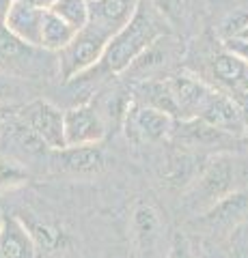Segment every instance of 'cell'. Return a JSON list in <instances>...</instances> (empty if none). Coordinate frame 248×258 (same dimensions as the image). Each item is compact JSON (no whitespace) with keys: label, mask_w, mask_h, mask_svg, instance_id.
<instances>
[{"label":"cell","mask_w":248,"mask_h":258,"mask_svg":"<svg viewBox=\"0 0 248 258\" xmlns=\"http://www.w3.org/2000/svg\"><path fill=\"white\" fill-rule=\"evenodd\" d=\"M76 35L74 28H69L61 18H57L54 13L45 11L41 20V39H39V47H43L47 52H61L65 47L71 37Z\"/></svg>","instance_id":"cell-15"},{"label":"cell","mask_w":248,"mask_h":258,"mask_svg":"<svg viewBox=\"0 0 248 258\" xmlns=\"http://www.w3.org/2000/svg\"><path fill=\"white\" fill-rule=\"evenodd\" d=\"M30 134L52 151L65 149V132H63V112L47 101L35 103L28 114Z\"/></svg>","instance_id":"cell-8"},{"label":"cell","mask_w":248,"mask_h":258,"mask_svg":"<svg viewBox=\"0 0 248 258\" xmlns=\"http://www.w3.org/2000/svg\"><path fill=\"white\" fill-rule=\"evenodd\" d=\"M173 116L156 108L132 103L125 114V134L134 142H160L171 134Z\"/></svg>","instance_id":"cell-5"},{"label":"cell","mask_w":248,"mask_h":258,"mask_svg":"<svg viewBox=\"0 0 248 258\" xmlns=\"http://www.w3.org/2000/svg\"><path fill=\"white\" fill-rule=\"evenodd\" d=\"M166 258H192L190 254V247L186 243V239H183L181 235H175L173 239V245H171V252Z\"/></svg>","instance_id":"cell-23"},{"label":"cell","mask_w":248,"mask_h":258,"mask_svg":"<svg viewBox=\"0 0 248 258\" xmlns=\"http://www.w3.org/2000/svg\"><path fill=\"white\" fill-rule=\"evenodd\" d=\"M225 50L231 52L233 56H237L242 62L248 64V41H244V39H237V37H231V39H225Z\"/></svg>","instance_id":"cell-22"},{"label":"cell","mask_w":248,"mask_h":258,"mask_svg":"<svg viewBox=\"0 0 248 258\" xmlns=\"http://www.w3.org/2000/svg\"><path fill=\"white\" fill-rule=\"evenodd\" d=\"M140 0H91L89 3V26L113 39L119 30L132 22L138 11Z\"/></svg>","instance_id":"cell-6"},{"label":"cell","mask_w":248,"mask_h":258,"mask_svg":"<svg viewBox=\"0 0 248 258\" xmlns=\"http://www.w3.org/2000/svg\"><path fill=\"white\" fill-rule=\"evenodd\" d=\"M140 95H142V106L156 108L160 112H166L173 118H177V110H175V101L166 80H147V82H142Z\"/></svg>","instance_id":"cell-17"},{"label":"cell","mask_w":248,"mask_h":258,"mask_svg":"<svg viewBox=\"0 0 248 258\" xmlns=\"http://www.w3.org/2000/svg\"><path fill=\"white\" fill-rule=\"evenodd\" d=\"M59 153L61 168L65 172L86 176V174H97L104 168V153L97 144L93 147H74V149H63Z\"/></svg>","instance_id":"cell-13"},{"label":"cell","mask_w":248,"mask_h":258,"mask_svg":"<svg viewBox=\"0 0 248 258\" xmlns=\"http://www.w3.org/2000/svg\"><path fill=\"white\" fill-rule=\"evenodd\" d=\"M134 239L140 249H151L160 237V217L158 211L149 205H138L132 213Z\"/></svg>","instance_id":"cell-14"},{"label":"cell","mask_w":248,"mask_h":258,"mask_svg":"<svg viewBox=\"0 0 248 258\" xmlns=\"http://www.w3.org/2000/svg\"><path fill=\"white\" fill-rule=\"evenodd\" d=\"M110 39L106 35H102L100 30L91 28L89 24L78 30L71 41L59 52V71L63 80H76L78 76L86 74L89 69H93L95 64L102 62L104 50H106Z\"/></svg>","instance_id":"cell-2"},{"label":"cell","mask_w":248,"mask_h":258,"mask_svg":"<svg viewBox=\"0 0 248 258\" xmlns=\"http://www.w3.org/2000/svg\"><path fill=\"white\" fill-rule=\"evenodd\" d=\"M246 69H248V64L242 62L237 56H233L227 50H222L220 54H216L214 62H212V71H214L216 80H218L220 84L229 86L231 91H235V88L242 84V80L246 76Z\"/></svg>","instance_id":"cell-16"},{"label":"cell","mask_w":248,"mask_h":258,"mask_svg":"<svg viewBox=\"0 0 248 258\" xmlns=\"http://www.w3.org/2000/svg\"><path fill=\"white\" fill-rule=\"evenodd\" d=\"M63 132H65V149L93 147L104 140L106 125L93 106L80 103L63 112Z\"/></svg>","instance_id":"cell-3"},{"label":"cell","mask_w":248,"mask_h":258,"mask_svg":"<svg viewBox=\"0 0 248 258\" xmlns=\"http://www.w3.org/2000/svg\"><path fill=\"white\" fill-rule=\"evenodd\" d=\"M246 213H248V196L242 191H231L229 196L220 198L210 209H205L203 220L212 228H229V226L242 222Z\"/></svg>","instance_id":"cell-12"},{"label":"cell","mask_w":248,"mask_h":258,"mask_svg":"<svg viewBox=\"0 0 248 258\" xmlns=\"http://www.w3.org/2000/svg\"><path fill=\"white\" fill-rule=\"evenodd\" d=\"M154 3H156V7H158V9L160 11H166V13H169V11H175V7H177V0H154Z\"/></svg>","instance_id":"cell-25"},{"label":"cell","mask_w":248,"mask_h":258,"mask_svg":"<svg viewBox=\"0 0 248 258\" xmlns=\"http://www.w3.org/2000/svg\"><path fill=\"white\" fill-rule=\"evenodd\" d=\"M160 39V26L154 18V13L138 5V11L132 22L123 26L117 35L110 39L102 56V64L110 74H125L134 64L140 54H145L151 45Z\"/></svg>","instance_id":"cell-1"},{"label":"cell","mask_w":248,"mask_h":258,"mask_svg":"<svg viewBox=\"0 0 248 258\" xmlns=\"http://www.w3.org/2000/svg\"><path fill=\"white\" fill-rule=\"evenodd\" d=\"M45 11L33 9V7L13 0L9 13L5 20V30H9L13 37H18L22 43L30 47H39V39H41V20Z\"/></svg>","instance_id":"cell-10"},{"label":"cell","mask_w":248,"mask_h":258,"mask_svg":"<svg viewBox=\"0 0 248 258\" xmlns=\"http://www.w3.org/2000/svg\"><path fill=\"white\" fill-rule=\"evenodd\" d=\"M0 222H3V215H0Z\"/></svg>","instance_id":"cell-28"},{"label":"cell","mask_w":248,"mask_h":258,"mask_svg":"<svg viewBox=\"0 0 248 258\" xmlns=\"http://www.w3.org/2000/svg\"><path fill=\"white\" fill-rule=\"evenodd\" d=\"M237 39H244V41H248V24H246V26L242 28V32H239V35H237Z\"/></svg>","instance_id":"cell-27"},{"label":"cell","mask_w":248,"mask_h":258,"mask_svg":"<svg viewBox=\"0 0 248 258\" xmlns=\"http://www.w3.org/2000/svg\"><path fill=\"white\" fill-rule=\"evenodd\" d=\"M0 258H3V252H0Z\"/></svg>","instance_id":"cell-29"},{"label":"cell","mask_w":248,"mask_h":258,"mask_svg":"<svg viewBox=\"0 0 248 258\" xmlns=\"http://www.w3.org/2000/svg\"><path fill=\"white\" fill-rule=\"evenodd\" d=\"M18 3H24V5L33 7V9H39V11H50L57 0H18Z\"/></svg>","instance_id":"cell-24"},{"label":"cell","mask_w":248,"mask_h":258,"mask_svg":"<svg viewBox=\"0 0 248 258\" xmlns=\"http://www.w3.org/2000/svg\"><path fill=\"white\" fill-rule=\"evenodd\" d=\"M246 24H248V15L244 11H239L235 15H229V18L225 20V24H222V35H225V39L237 37Z\"/></svg>","instance_id":"cell-21"},{"label":"cell","mask_w":248,"mask_h":258,"mask_svg":"<svg viewBox=\"0 0 248 258\" xmlns=\"http://www.w3.org/2000/svg\"><path fill=\"white\" fill-rule=\"evenodd\" d=\"M175 101V110H177V118H181L183 123L186 120H194L201 116V112L205 108L207 99L214 88H210L207 84H203L201 80L192 78V76H173L166 80Z\"/></svg>","instance_id":"cell-7"},{"label":"cell","mask_w":248,"mask_h":258,"mask_svg":"<svg viewBox=\"0 0 248 258\" xmlns=\"http://www.w3.org/2000/svg\"><path fill=\"white\" fill-rule=\"evenodd\" d=\"M196 120H203L205 125L220 129V132H229V134L242 132V127L246 125V118L242 114V110L237 108V103L229 95L218 91H212L201 116Z\"/></svg>","instance_id":"cell-9"},{"label":"cell","mask_w":248,"mask_h":258,"mask_svg":"<svg viewBox=\"0 0 248 258\" xmlns=\"http://www.w3.org/2000/svg\"><path fill=\"white\" fill-rule=\"evenodd\" d=\"M235 191V159L227 153H218L210 159L196 185V200L210 209L220 198Z\"/></svg>","instance_id":"cell-4"},{"label":"cell","mask_w":248,"mask_h":258,"mask_svg":"<svg viewBox=\"0 0 248 258\" xmlns=\"http://www.w3.org/2000/svg\"><path fill=\"white\" fill-rule=\"evenodd\" d=\"M26 179H28V172L18 161L0 157V187H15V185H22Z\"/></svg>","instance_id":"cell-20"},{"label":"cell","mask_w":248,"mask_h":258,"mask_svg":"<svg viewBox=\"0 0 248 258\" xmlns=\"http://www.w3.org/2000/svg\"><path fill=\"white\" fill-rule=\"evenodd\" d=\"M89 3H91V0H89Z\"/></svg>","instance_id":"cell-31"},{"label":"cell","mask_w":248,"mask_h":258,"mask_svg":"<svg viewBox=\"0 0 248 258\" xmlns=\"http://www.w3.org/2000/svg\"><path fill=\"white\" fill-rule=\"evenodd\" d=\"M0 252H3V258L37 256V245L20 217L3 215V222H0Z\"/></svg>","instance_id":"cell-11"},{"label":"cell","mask_w":248,"mask_h":258,"mask_svg":"<svg viewBox=\"0 0 248 258\" xmlns=\"http://www.w3.org/2000/svg\"><path fill=\"white\" fill-rule=\"evenodd\" d=\"M0 95H3V91H0Z\"/></svg>","instance_id":"cell-30"},{"label":"cell","mask_w":248,"mask_h":258,"mask_svg":"<svg viewBox=\"0 0 248 258\" xmlns=\"http://www.w3.org/2000/svg\"><path fill=\"white\" fill-rule=\"evenodd\" d=\"M50 13H54L69 28H74L78 32L89 22V0H57L52 5Z\"/></svg>","instance_id":"cell-18"},{"label":"cell","mask_w":248,"mask_h":258,"mask_svg":"<svg viewBox=\"0 0 248 258\" xmlns=\"http://www.w3.org/2000/svg\"><path fill=\"white\" fill-rule=\"evenodd\" d=\"M30 50H33L30 45L22 43L9 30L0 28V62H22L30 54Z\"/></svg>","instance_id":"cell-19"},{"label":"cell","mask_w":248,"mask_h":258,"mask_svg":"<svg viewBox=\"0 0 248 258\" xmlns=\"http://www.w3.org/2000/svg\"><path fill=\"white\" fill-rule=\"evenodd\" d=\"M13 5V0H0V28L5 26V20H7V13H9Z\"/></svg>","instance_id":"cell-26"}]
</instances>
